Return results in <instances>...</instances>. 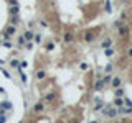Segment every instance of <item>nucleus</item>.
<instances>
[{"label": "nucleus", "mask_w": 132, "mask_h": 123, "mask_svg": "<svg viewBox=\"0 0 132 123\" xmlns=\"http://www.w3.org/2000/svg\"><path fill=\"white\" fill-rule=\"evenodd\" d=\"M102 113L106 115V117H116V115H117V108H112L111 105H107V107H104Z\"/></svg>", "instance_id": "1"}, {"label": "nucleus", "mask_w": 132, "mask_h": 123, "mask_svg": "<svg viewBox=\"0 0 132 123\" xmlns=\"http://www.w3.org/2000/svg\"><path fill=\"white\" fill-rule=\"evenodd\" d=\"M15 31H17V28L13 26V25H10V26L5 30V38H10L12 34H15Z\"/></svg>", "instance_id": "2"}, {"label": "nucleus", "mask_w": 132, "mask_h": 123, "mask_svg": "<svg viewBox=\"0 0 132 123\" xmlns=\"http://www.w3.org/2000/svg\"><path fill=\"white\" fill-rule=\"evenodd\" d=\"M33 36H35V33H33L32 30H27L25 33H23V38H25L27 41H32V40H33Z\"/></svg>", "instance_id": "3"}, {"label": "nucleus", "mask_w": 132, "mask_h": 123, "mask_svg": "<svg viewBox=\"0 0 132 123\" xmlns=\"http://www.w3.org/2000/svg\"><path fill=\"white\" fill-rule=\"evenodd\" d=\"M111 46H112V40H111V38H106V40L102 41V49L111 48Z\"/></svg>", "instance_id": "4"}, {"label": "nucleus", "mask_w": 132, "mask_h": 123, "mask_svg": "<svg viewBox=\"0 0 132 123\" xmlns=\"http://www.w3.org/2000/svg\"><path fill=\"white\" fill-rule=\"evenodd\" d=\"M127 33H129V28L122 25V26L119 28V34H121V36H127Z\"/></svg>", "instance_id": "5"}, {"label": "nucleus", "mask_w": 132, "mask_h": 123, "mask_svg": "<svg viewBox=\"0 0 132 123\" xmlns=\"http://www.w3.org/2000/svg\"><path fill=\"white\" fill-rule=\"evenodd\" d=\"M63 40H64V43H71V41L74 40V34H73V33H66Z\"/></svg>", "instance_id": "6"}, {"label": "nucleus", "mask_w": 132, "mask_h": 123, "mask_svg": "<svg viewBox=\"0 0 132 123\" xmlns=\"http://www.w3.org/2000/svg\"><path fill=\"white\" fill-rule=\"evenodd\" d=\"M10 23H12L13 26H17V25L20 23V18H18V15H12V18H10Z\"/></svg>", "instance_id": "7"}, {"label": "nucleus", "mask_w": 132, "mask_h": 123, "mask_svg": "<svg viewBox=\"0 0 132 123\" xmlns=\"http://www.w3.org/2000/svg\"><path fill=\"white\" fill-rule=\"evenodd\" d=\"M104 85H106V84H104V80H102V79H99L98 82H96L94 89H96V90H102V87H104Z\"/></svg>", "instance_id": "8"}, {"label": "nucleus", "mask_w": 132, "mask_h": 123, "mask_svg": "<svg viewBox=\"0 0 132 123\" xmlns=\"http://www.w3.org/2000/svg\"><path fill=\"white\" fill-rule=\"evenodd\" d=\"M114 105H116V107H122V105H124V98H122V97H116Z\"/></svg>", "instance_id": "9"}, {"label": "nucleus", "mask_w": 132, "mask_h": 123, "mask_svg": "<svg viewBox=\"0 0 132 123\" xmlns=\"http://www.w3.org/2000/svg\"><path fill=\"white\" fill-rule=\"evenodd\" d=\"M111 82H112V87H121V79L119 77H112V80H111Z\"/></svg>", "instance_id": "10"}, {"label": "nucleus", "mask_w": 132, "mask_h": 123, "mask_svg": "<svg viewBox=\"0 0 132 123\" xmlns=\"http://www.w3.org/2000/svg\"><path fill=\"white\" fill-rule=\"evenodd\" d=\"M8 12H10V15H18V5H12Z\"/></svg>", "instance_id": "11"}, {"label": "nucleus", "mask_w": 132, "mask_h": 123, "mask_svg": "<svg viewBox=\"0 0 132 123\" xmlns=\"http://www.w3.org/2000/svg\"><path fill=\"white\" fill-rule=\"evenodd\" d=\"M45 77H46V72H45V71H38L36 72V79L38 80H43Z\"/></svg>", "instance_id": "12"}, {"label": "nucleus", "mask_w": 132, "mask_h": 123, "mask_svg": "<svg viewBox=\"0 0 132 123\" xmlns=\"http://www.w3.org/2000/svg\"><path fill=\"white\" fill-rule=\"evenodd\" d=\"M104 54H106L107 58H111V56L114 54V49L112 48H106V49H104Z\"/></svg>", "instance_id": "13"}, {"label": "nucleus", "mask_w": 132, "mask_h": 123, "mask_svg": "<svg viewBox=\"0 0 132 123\" xmlns=\"http://www.w3.org/2000/svg\"><path fill=\"white\" fill-rule=\"evenodd\" d=\"M104 8H106V13H111V12H112V5H111L109 0L106 2V7H104Z\"/></svg>", "instance_id": "14"}, {"label": "nucleus", "mask_w": 132, "mask_h": 123, "mask_svg": "<svg viewBox=\"0 0 132 123\" xmlns=\"http://www.w3.org/2000/svg\"><path fill=\"white\" fill-rule=\"evenodd\" d=\"M10 66H12V67H18L20 61H18V59H12V61H10Z\"/></svg>", "instance_id": "15"}, {"label": "nucleus", "mask_w": 132, "mask_h": 123, "mask_svg": "<svg viewBox=\"0 0 132 123\" xmlns=\"http://www.w3.org/2000/svg\"><path fill=\"white\" fill-rule=\"evenodd\" d=\"M104 84H107V82H111V80H112V76H111V74H106V76H104Z\"/></svg>", "instance_id": "16"}, {"label": "nucleus", "mask_w": 132, "mask_h": 123, "mask_svg": "<svg viewBox=\"0 0 132 123\" xmlns=\"http://www.w3.org/2000/svg\"><path fill=\"white\" fill-rule=\"evenodd\" d=\"M33 40H35V43H38V44H40L43 38H41V34H35V36H33Z\"/></svg>", "instance_id": "17"}, {"label": "nucleus", "mask_w": 132, "mask_h": 123, "mask_svg": "<svg viewBox=\"0 0 132 123\" xmlns=\"http://www.w3.org/2000/svg\"><path fill=\"white\" fill-rule=\"evenodd\" d=\"M25 43H27V40L23 36H20L18 38V46H25Z\"/></svg>", "instance_id": "18"}, {"label": "nucleus", "mask_w": 132, "mask_h": 123, "mask_svg": "<svg viewBox=\"0 0 132 123\" xmlns=\"http://www.w3.org/2000/svg\"><path fill=\"white\" fill-rule=\"evenodd\" d=\"M33 110H35V112H41V110H43V105H41V103H36V105L33 107Z\"/></svg>", "instance_id": "19"}, {"label": "nucleus", "mask_w": 132, "mask_h": 123, "mask_svg": "<svg viewBox=\"0 0 132 123\" xmlns=\"http://www.w3.org/2000/svg\"><path fill=\"white\" fill-rule=\"evenodd\" d=\"M116 95H117V97H122V95H124V90L117 87V89H116Z\"/></svg>", "instance_id": "20"}, {"label": "nucleus", "mask_w": 132, "mask_h": 123, "mask_svg": "<svg viewBox=\"0 0 132 123\" xmlns=\"http://www.w3.org/2000/svg\"><path fill=\"white\" fill-rule=\"evenodd\" d=\"M104 71H106V74H111V71H112V64H107L106 67H104Z\"/></svg>", "instance_id": "21"}, {"label": "nucleus", "mask_w": 132, "mask_h": 123, "mask_svg": "<svg viewBox=\"0 0 132 123\" xmlns=\"http://www.w3.org/2000/svg\"><path fill=\"white\" fill-rule=\"evenodd\" d=\"M0 107L2 108H10L12 105H10V102H3V103H0Z\"/></svg>", "instance_id": "22"}, {"label": "nucleus", "mask_w": 132, "mask_h": 123, "mask_svg": "<svg viewBox=\"0 0 132 123\" xmlns=\"http://www.w3.org/2000/svg\"><path fill=\"white\" fill-rule=\"evenodd\" d=\"M13 46V44L12 43H10V41H3V48H7V49H10V48H12Z\"/></svg>", "instance_id": "23"}, {"label": "nucleus", "mask_w": 132, "mask_h": 123, "mask_svg": "<svg viewBox=\"0 0 132 123\" xmlns=\"http://www.w3.org/2000/svg\"><path fill=\"white\" fill-rule=\"evenodd\" d=\"M93 38H94V36H93V34H91V33H86V36H84V40H86V41H91V40H93Z\"/></svg>", "instance_id": "24"}, {"label": "nucleus", "mask_w": 132, "mask_h": 123, "mask_svg": "<svg viewBox=\"0 0 132 123\" xmlns=\"http://www.w3.org/2000/svg\"><path fill=\"white\" fill-rule=\"evenodd\" d=\"M53 48H55V43H51V41H50V43L46 44V49H48V51H51Z\"/></svg>", "instance_id": "25"}, {"label": "nucleus", "mask_w": 132, "mask_h": 123, "mask_svg": "<svg viewBox=\"0 0 132 123\" xmlns=\"http://www.w3.org/2000/svg\"><path fill=\"white\" fill-rule=\"evenodd\" d=\"M114 25H116L117 28H121V26H122V25H124V22H122V20H117V22L114 23Z\"/></svg>", "instance_id": "26"}, {"label": "nucleus", "mask_w": 132, "mask_h": 123, "mask_svg": "<svg viewBox=\"0 0 132 123\" xmlns=\"http://www.w3.org/2000/svg\"><path fill=\"white\" fill-rule=\"evenodd\" d=\"M25 48H27V49H32V48H33V43H32V41H28V43H25Z\"/></svg>", "instance_id": "27"}, {"label": "nucleus", "mask_w": 132, "mask_h": 123, "mask_svg": "<svg viewBox=\"0 0 132 123\" xmlns=\"http://www.w3.org/2000/svg\"><path fill=\"white\" fill-rule=\"evenodd\" d=\"M53 98H55L53 94H48V95H46V100H48V102H50V100H53Z\"/></svg>", "instance_id": "28"}, {"label": "nucleus", "mask_w": 132, "mask_h": 123, "mask_svg": "<svg viewBox=\"0 0 132 123\" xmlns=\"http://www.w3.org/2000/svg\"><path fill=\"white\" fill-rule=\"evenodd\" d=\"M81 69H83V71H86V69H88V64H86V62H83V64H81Z\"/></svg>", "instance_id": "29"}, {"label": "nucleus", "mask_w": 132, "mask_h": 123, "mask_svg": "<svg viewBox=\"0 0 132 123\" xmlns=\"http://www.w3.org/2000/svg\"><path fill=\"white\" fill-rule=\"evenodd\" d=\"M127 56H129V58H132V48L127 49Z\"/></svg>", "instance_id": "30"}, {"label": "nucleus", "mask_w": 132, "mask_h": 123, "mask_svg": "<svg viewBox=\"0 0 132 123\" xmlns=\"http://www.w3.org/2000/svg\"><path fill=\"white\" fill-rule=\"evenodd\" d=\"M3 62H5V61H2V59H0V66H2V64H3Z\"/></svg>", "instance_id": "31"}, {"label": "nucleus", "mask_w": 132, "mask_h": 123, "mask_svg": "<svg viewBox=\"0 0 132 123\" xmlns=\"http://www.w3.org/2000/svg\"><path fill=\"white\" fill-rule=\"evenodd\" d=\"M91 123H98V121H91Z\"/></svg>", "instance_id": "32"}]
</instances>
